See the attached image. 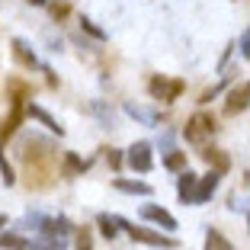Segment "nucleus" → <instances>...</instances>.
I'll return each mask as SVG.
<instances>
[{
    "instance_id": "obj_22",
    "label": "nucleus",
    "mask_w": 250,
    "mask_h": 250,
    "mask_svg": "<svg viewBox=\"0 0 250 250\" xmlns=\"http://www.w3.org/2000/svg\"><path fill=\"white\" fill-rule=\"evenodd\" d=\"M0 177H3V183H7V186H13V183H16V177H13V167L7 164L3 151H0Z\"/></svg>"
},
{
    "instance_id": "obj_21",
    "label": "nucleus",
    "mask_w": 250,
    "mask_h": 250,
    "mask_svg": "<svg viewBox=\"0 0 250 250\" xmlns=\"http://www.w3.org/2000/svg\"><path fill=\"white\" fill-rule=\"evenodd\" d=\"M74 234H77V250H93V237L87 228H74Z\"/></svg>"
},
{
    "instance_id": "obj_15",
    "label": "nucleus",
    "mask_w": 250,
    "mask_h": 250,
    "mask_svg": "<svg viewBox=\"0 0 250 250\" xmlns=\"http://www.w3.org/2000/svg\"><path fill=\"white\" fill-rule=\"evenodd\" d=\"M206 250H234V247H231V241L218 228H208L206 231Z\"/></svg>"
},
{
    "instance_id": "obj_1",
    "label": "nucleus",
    "mask_w": 250,
    "mask_h": 250,
    "mask_svg": "<svg viewBox=\"0 0 250 250\" xmlns=\"http://www.w3.org/2000/svg\"><path fill=\"white\" fill-rule=\"evenodd\" d=\"M119 228H125L132 241L147 244V247H164V250H173V247H177V237L161 234V231H151V228H135L132 221H125V218H119Z\"/></svg>"
},
{
    "instance_id": "obj_2",
    "label": "nucleus",
    "mask_w": 250,
    "mask_h": 250,
    "mask_svg": "<svg viewBox=\"0 0 250 250\" xmlns=\"http://www.w3.org/2000/svg\"><path fill=\"white\" fill-rule=\"evenodd\" d=\"M212 132H215V119L208 116V112H196V116L186 122L183 138L189 141V145H206V138H212Z\"/></svg>"
},
{
    "instance_id": "obj_23",
    "label": "nucleus",
    "mask_w": 250,
    "mask_h": 250,
    "mask_svg": "<svg viewBox=\"0 0 250 250\" xmlns=\"http://www.w3.org/2000/svg\"><path fill=\"white\" fill-rule=\"evenodd\" d=\"M81 26H83V29H87V32H90V36H93V39H100V42H103V39H106V32L100 29V26H93V20H87V16H83V20H81Z\"/></svg>"
},
{
    "instance_id": "obj_24",
    "label": "nucleus",
    "mask_w": 250,
    "mask_h": 250,
    "mask_svg": "<svg viewBox=\"0 0 250 250\" xmlns=\"http://www.w3.org/2000/svg\"><path fill=\"white\" fill-rule=\"evenodd\" d=\"M106 161H109V167H112V170L122 167V154H119V151H112V147H109V154H106Z\"/></svg>"
},
{
    "instance_id": "obj_11",
    "label": "nucleus",
    "mask_w": 250,
    "mask_h": 250,
    "mask_svg": "<svg viewBox=\"0 0 250 250\" xmlns=\"http://www.w3.org/2000/svg\"><path fill=\"white\" fill-rule=\"evenodd\" d=\"M196 183H199V177L192 173V170H180L177 192H180V199H183V202H189V206H192V192H196Z\"/></svg>"
},
{
    "instance_id": "obj_25",
    "label": "nucleus",
    "mask_w": 250,
    "mask_h": 250,
    "mask_svg": "<svg viewBox=\"0 0 250 250\" xmlns=\"http://www.w3.org/2000/svg\"><path fill=\"white\" fill-rule=\"evenodd\" d=\"M241 55H244V58L250 61V29H247V32L241 36Z\"/></svg>"
},
{
    "instance_id": "obj_28",
    "label": "nucleus",
    "mask_w": 250,
    "mask_h": 250,
    "mask_svg": "<svg viewBox=\"0 0 250 250\" xmlns=\"http://www.w3.org/2000/svg\"><path fill=\"white\" fill-rule=\"evenodd\" d=\"M0 228H7V215H0Z\"/></svg>"
},
{
    "instance_id": "obj_10",
    "label": "nucleus",
    "mask_w": 250,
    "mask_h": 250,
    "mask_svg": "<svg viewBox=\"0 0 250 250\" xmlns=\"http://www.w3.org/2000/svg\"><path fill=\"white\" fill-rule=\"evenodd\" d=\"M26 112H29V116H32V119H39V122H42V125H45V128H48V132H55V135H64V128H61V122H58V119H55V116H52V112H45V109H42V106H36V103H29V106H26Z\"/></svg>"
},
{
    "instance_id": "obj_7",
    "label": "nucleus",
    "mask_w": 250,
    "mask_h": 250,
    "mask_svg": "<svg viewBox=\"0 0 250 250\" xmlns=\"http://www.w3.org/2000/svg\"><path fill=\"white\" fill-rule=\"evenodd\" d=\"M141 218H145V221H154L157 228H167V231L177 228V218H173L167 208H161V206H141Z\"/></svg>"
},
{
    "instance_id": "obj_16",
    "label": "nucleus",
    "mask_w": 250,
    "mask_h": 250,
    "mask_svg": "<svg viewBox=\"0 0 250 250\" xmlns=\"http://www.w3.org/2000/svg\"><path fill=\"white\" fill-rule=\"evenodd\" d=\"M0 250H32V241L20 234H0Z\"/></svg>"
},
{
    "instance_id": "obj_4",
    "label": "nucleus",
    "mask_w": 250,
    "mask_h": 250,
    "mask_svg": "<svg viewBox=\"0 0 250 250\" xmlns=\"http://www.w3.org/2000/svg\"><path fill=\"white\" fill-rule=\"evenodd\" d=\"M183 87H186L183 81H167V77H151V83H147L151 96L161 100V103H173V100L183 93Z\"/></svg>"
},
{
    "instance_id": "obj_26",
    "label": "nucleus",
    "mask_w": 250,
    "mask_h": 250,
    "mask_svg": "<svg viewBox=\"0 0 250 250\" xmlns=\"http://www.w3.org/2000/svg\"><path fill=\"white\" fill-rule=\"evenodd\" d=\"M52 16H55V20L67 16V3H52Z\"/></svg>"
},
{
    "instance_id": "obj_8",
    "label": "nucleus",
    "mask_w": 250,
    "mask_h": 250,
    "mask_svg": "<svg viewBox=\"0 0 250 250\" xmlns=\"http://www.w3.org/2000/svg\"><path fill=\"white\" fill-rule=\"evenodd\" d=\"M20 122H22V96H13V109H10V116L3 119V125H0V141L10 138V135L20 128Z\"/></svg>"
},
{
    "instance_id": "obj_14",
    "label": "nucleus",
    "mask_w": 250,
    "mask_h": 250,
    "mask_svg": "<svg viewBox=\"0 0 250 250\" xmlns=\"http://www.w3.org/2000/svg\"><path fill=\"white\" fill-rule=\"evenodd\" d=\"M119 192H128V196H151V186L141 183V180H116Z\"/></svg>"
},
{
    "instance_id": "obj_18",
    "label": "nucleus",
    "mask_w": 250,
    "mask_h": 250,
    "mask_svg": "<svg viewBox=\"0 0 250 250\" xmlns=\"http://www.w3.org/2000/svg\"><path fill=\"white\" fill-rule=\"evenodd\" d=\"M83 170H87V164H83L77 154H64V177H77V173H83Z\"/></svg>"
},
{
    "instance_id": "obj_17",
    "label": "nucleus",
    "mask_w": 250,
    "mask_h": 250,
    "mask_svg": "<svg viewBox=\"0 0 250 250\" xmlns=\"http://www.w3.org/2000/svg\"><path fill=\"white\" fill-rule=\"evenodd\" d=\"M96 225H100L103 237H109V241L119 234V215H100V218H96Z\"/></svg>"
},
{
    "instance_id": "obj_3",
    "label": "nucleus",
    "mask_w": 250,
    "mask_h": 250,
    "mask_svg": "<svg viewBox=\"0 0 250 250\" xmlns=\"http://www.w3.org/2000/svg\"><path fill=\"white\" fill-rule=\"evenodd\" d=\"M125 161H128V167H132L135 173H147V170L154 167V151H151L147 141H135V145L128 147Z\"/></svg>"
},
{
    "instance_id": "obj_20",
    "label": "nucleus",
    "mask_w": 250,
    "mask_h": 250,
    "mask_svg": "<svg viewBox=\"0 0 250 250\" xmlns=\"http://www.w3.org/2000/svg\"><path fill=\"white\" fill-rule=\"evenodd\" d=\"M45 221H48V218H45V215H42V212H29V215H26V218H22V228H32V231H42V228H45Z\"/></svg>"
},
{
    "instance_id": "obj_27",
    "label": "nucleus",
    "mask_w": 250,
    "mask_h": 250,
    "mask_svg": "<svg viewBox=\"0 0 250 250\" xmlns=\"http://www.w3.org/2000/svg\"><path fill=\"white\" fill-rule=\"evenodd\" d=\"M26 3H32V7H42V3H48V0H26Z\"/></svg>"
},
{
    "instance_id": "obj_29",
    "label": "nucleus",
    "mask_w": 250,
    "mask_h": 250,
    "mask_svg": "<svg viewBox=\"0 0 250 250\" xmlns=\"http://www.w3.org/2000/svg\"><path fill=\"white\" fill-rule=\"evenodd\" d=\"M247 225H250V218H247Z\"/></svg>"
},
{
    "instance_id": "obj_6",
    "label": "nucleus",
    "mask_w": 250,
    "mask_h": 250,
    "mask_svg": "<svg viewBox=\"0 0 250 250\" xmlns=\"http://www.w3.org/2000/svg\"><path fill=\"white\" fill-rule=\"evenodd\" d=\"M218 183H221V173H218V170H208L206 177H199L196 192H192V206H202V202H208V199L215 196V189H218Z\"/></svg>"
},
{
    "instance_id": "obj_5",
    "label": "nucleus",
    "mask_w": 250,
    "mask_h": 250,
    "mask_svg": "<svg viewBox=\"0 0 250 250\" xmlns=\"http://www.w3.org/2000/svg\"><path fill=\"white\" fill-rule=\"evenodd\" d=\"M250 109V81L237 83L228 90V100H225V116H237V112Z\"/></svg>"
},
{
    "instance_id": "obj_9",
    "label": "nucleus",
    "mask_w": 250,
    "mask_h": 250,
    "mask_svg": "<svg viewBox=\"0 0 250 250\" xmlns=\"http://www.w3.org/2000/svg\"><path fill=\"white\" fill-rule=\"evenodd\" d=\"M125 112L141 125H161V112L151 109V106H138V103H125Z\"/></svg>"
},
{
    "instance_id": "obj_19",
    "label": "nucleus",
    "mask_w": 250,
    "mask_h": 250,
    "mask_svg": "<svg viewBox=\"0 0 250 250\" xmlns=\"http://www.w3.org/2000/svg\"><path fill=\"white\" fill-rule=\"evenodd\" d=\"M164 167L167 170H186V154L183 151H170L167 161H164Z\"/></svg>"
},
{
    "instance_id": "obj_13",
    "label": "nucleus",
    "mask_w": 250,
    "mask_h": 250,
    "mask_svg": "<svg viewBox=\"0 0 250 250\" xmlns=\"http://www.w3.org/2000/svg\"><path fill=\"white\" fill-rule=\"evenodd\" d=\"M202 157H206V161L212 164V170H218V173H225V170L231 167L228 154H225V151H218V147H206V151H202Z\"/></svg>"
},
{
    "instance_id": "obj_12",
    "label": "nucleus",
    "mask_w": 250,
    "mask_h": 250,
    "mask_svg": "<svg viewBox=\"0 0 250 250\" xmlns=\"http://www.w3.org/2000/svg\"><path fill=\"white\" fill-rule=\"evenodd\" d=\"M13 55H16V61L26 64V67H42L39 58H36V52L29 48V42H22V39H13Z\"/></svg>"
}]
</instances>
